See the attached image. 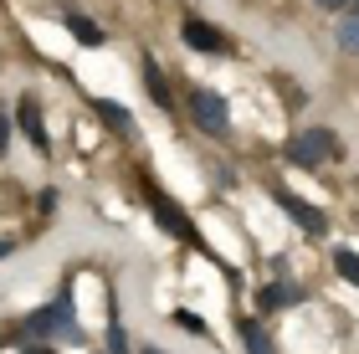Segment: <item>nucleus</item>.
<instances>
[{
	"label": "nucleus",
	"instance_id": "obj_10",
	"mask_svg": "<svg viewBox=\"0 0 359 354\" xmlns=\"http://www.w3.org/2000/svg\"><path fill=\"white\" fill-rule=\"evenodd\" d=\"M67 26H72V36L83 41V46H103V41H108V36H103V31H97L93 21H83V15H72V11H67Z\"/></svg>",
	"mask_w": 359,
	"mask_h": 354
},
{
	"label": "nucleus",
	"instance_id": "obj_4",
	"mask_svg": "<svg viewBox=\"0 0 359 354\" xmlns=\"http://www.w3.org/2000/svg\"><path fill=\"white\" fill-rule=\"evenodd\" d=\"M277 205H283V211H287L292 221H298V226H303L308 236H323V231H329V216H323L318 205H308L303 196H292V190H277Z\"/></svg>",
	"mask_w": 359,
	"mask_h": 354
},
{
	"label": "nucleus",
	"instance_id": "obj_7",
	"mask_svg": "<svg viewBox=\"0 0 359 354\" xmlns=\"http://www.w3.org/2000/svg\"><path fill=\"white\" fill-rule=\"evenodd\" d=\"M15 118H21V134L36 144V149H46V128L36 118V93H21V103H15Z\"/></svg>",
	"mask_w": 359,
	"mask_h": 354
},
{
	"label": "nucleus",
	"instance_id": "obj_12",
	"mask_svg": "<svg viewBox=\"0 0 359 354\" xmlns=\"http://www.w3.org/2000/svg\"><path fill=\"white\" fill-rule=\"evenodd\" d=\"M175 324L185 329V334H195V339H205V334H210V329L201 324V313H190V308H175Z\"/></svg>",
	"mask_w": 359,
	"mask_h": 354
},
{
	"label": "nucleus",
	"instance_id": "obj_3",
	"mask_svg": "<svg viewBox=\"0 0 359 354\" xmlns=\"http://www.w3.org/2000/svg\"><path fill=\"white\" fill-rule=\"evenodd\" d=\"M190 114H195V123H201L205 134H216V139L231 134V118H226V98H221V93L190 88Z\"/></svg>",
	"mask_w": 359,
	"mask_h": 354
},
{
	"label": "nucleus",
	"instance_id": "obj_13",
	"mask_svg": "<svg viewBox=\"0 0 359 354\" xmlns=\"http://www.w3.org/2000/svg\"><path fill=\"white\" fill-rule=\"evenodd\" d=\"M97 114H103L113 128H118V134H123V128H134V123H128V114H123V108L118 103H97Z\"/></svg>",
	"mask_w": 359,
	"mask_h": 354
},
{
	"label": "nucleus",
	"instance_id": "obj_1",
	"mask_svg": "<svg viewBox=\"0 0 359 354\" xmlns=\"http://www.w3.org/2000/svg\"><path fill=\"white\" fill-rule=\"evenodd\" d=\"M26 334L31 339H62V344H83V329H77V313H72V287H62V293L36 308L26 318Z\"/></svg>",
	"mask_w": 359,
	"mask_h": 354
},
{
	"label": "nucleus",
	"instance_id": "obj_2",
	"mask_svg": "<svg viewBox=\"0 0 359 354\" xmlns=\"http://www.w3.org/2000/svg\"><path fill=\"white\" fill-rule=\"evenodd\" d=\"M339 134H329V128H303V134H292L287 144V159L292 165H303V170H318L323 159H339Z\"/></svg>",
	"mask_w": 359,
	"mask_h": 354
},
{
	"label": "nucleus",
	"instance_id": "obj_8",
	"mask_svg": "<svg viewBox=\"0 0 359 354\" xmlns=\"http://www.w3.org/2000/svg\"><path fill=\"white\" fill-rule=\"evenodd\" d=\"M287 303H303V287H292V282H277V287H262V308H287Z\"/></svg>",
	"mask_w": 359,
	"mask_h": 354
},
{
	"label": "nucleus",
	"instance_id": "obj_9",
	"mask_svg": "<svg viewBox=\"0 0 359 354\" xmlns=\"http://www.w3.org/2000/svg\"><path fill=\"white\" fill-rule=\"evenodd\" d=\"M241 344H247V354H277L272 339H267V329L257 324V318H247V324H241Z\"/></svg>",
	"mask_w": 359,
	"mask_h": 354
},
{
	"label": "nucleus",
	"instance_id": "obj_6",
	"mask_svg": "<svg viewBox=\"0 0 359 354\" xmlns=\"http://www.w3.org/2000/svg\"><path fill=\"white\" fill-rule=\"evenodd\" d=\"M149 205H154V216H159V221H165V226H170V231H180V236H185V241H195V226H190V216H185V211H180V205H175L170 196H159V190H149ZM195 247H201V241H195Z\"/></svg>",
	"mask_w": 359,
	"mask_h": 354
},
{
	"label": "nucleus",
	"instance_id": "obj_14",
	"mask_svg": "<svg viewBox=\"0 0 359 354\" xmlns=\"http://www.w3.org/2000/svg\"><path fill=\"white\" fill-rule=\"evenodd\" d=\"M108 349H113V354H123V349H128V339H123V329H118V324L108 329Z\"/></svg>",
	"mask_w": 359,
	"mask_h": 354
},
{
	"label": "nucleus",
	"instance_id": "obj_15",
	"mask_svg": "<svg viewBox=\"0 0 359 354\" xmlns=\"http://www.w3.org/2000/svg\"><path fill=\"white\" fill-rule=\"evenodd\" d=\"M6 144H11V114L0 108V149H6Z\"/></svg>",
	"mask_w": 359,
	"mask_h": 354
},
{
	"label": "nucleus",
	"instance_id": "obj_11",
	"mask_svg": "<svg viewBox=\"0 0 359 354\" xmlns=\"http://www.w3.org/2000/svg\"><path fill=\"white\" fill-rule=\"evenodd\" d=\"M334 267H339V278H349V282L359 287V252H349V247H339V252H334Z\"/></svg>",
	"mask_w": 359,
	"mask_h": 354
},
{
	"label": "nucleus",
	"instance_id": "obj_16",
	"mask_svg": "<svg viewBox=\"0 0 359 354\" xmlns=\"http://www.w3.org/2000/svg\"><path fill=\"white\" fill-rule=\"evenodd\" d=\"M318 6H323V11H334V6H349V0H318Z\"/></svg>",
	"mask_w": 359,
	"mask_h": 354
},
{
	"label": "nucleus",
	"instance_id": "obj_5",
	"mask_svg": "<svg viewBox=\"0 0 359 354\" xmlns=\"http://www.w3.org/2000/svg\"><path fill=\"white\" fill-rule=\"evenodd\" d=\"M180 36H185L195 52H231V41L221 36L216 26H205V21H195V15H185V26H180Z\"/></svg>",
	"mask_w": 359,
	"mask_h": 354
}]
</instances>
